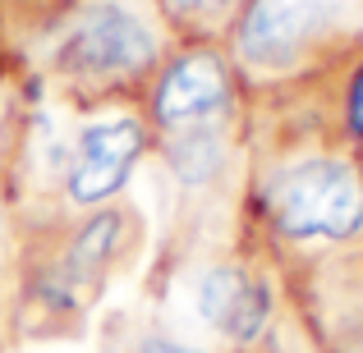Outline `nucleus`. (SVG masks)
<instances>
[{"label":"nucleus","mask_w":363,"mask_h":353,"mask_svg":"<svg viewBox=\"0 0 363 353\" xmlns=\"http://www.w3.org/2000/svg\"><path fill=\"white\" fill-rule=\"evenodd\" d=\"M23 142V110H18V83L9 79V69H0V179L9 175Z\"/></svg>","instance_id":"9d476101"},{"label":"nucleus","mask_w":363,"mask_h":353,"mask_svg":"<svg viewBox=\"0 0 363 353\" xmlns=\"http://www.w3.org/2000/svg\"><path fill=\"white\" fill-rule=\"evenodd\" d=\"M253 202L272 238L290 248H340L363 238V166L350 151L308 147L257 170Z\"/></svg>","instance_id":"f03ea898"},{"label":"nucleus","mask_w":363,"mask_h":353,"mask_svg":"<svg viewBox=\"0 0 363 353\" xmlns=\"http://www.w3.org/2000/svg\"><path fill=\"white\" fill-rule=\"evenodd\" d=\"M194 312L235 349H253L272 330L276 294L262 271L244 262H207L194 275Z\"/></svg>","instance_id":"0eeeda50"},{"label":"nucleus","mask_w":363,"mask_h":353,"mask_svg":"<svg viewBox=\"0 0 363 353\" xmlns=\"http://www.w3.org/2000/svg\"><path fill=\"white\" fill-rule=\"evenodd\" d=\"M33 37L37 79L74 106L138 101L175 46L157 0H65Z\"/></svg>","instance_id":"f257e3e1"},{"label":"nucleus","mask_w":363,"mask_h":353,"mask_svg":"<svg viewBox=\"0 0 363 353\" xmlns=\"http://www.w3.org/2000/svg\"><path fill=\"white\" fill-rule=\"evenodd\" d=\"M336 124H340V138H345L350 147H363V55H359V60H350L345 79H340Z\"/></svg>","instance_id":"9b49d317"},{"label":"nucleus","mask_w":363,"mask_h":353,"mask_svg":"<svg viewBox=\"0 0 363 353\" xmlns=\"http://www.w3.org/2000/svg\"><path fill=\"white\" fill-rule=\"evenodd\" d=\"M138 110L152 138L203 129V124H240L244 79L225 42H175L152 83L143 88Z\"/></svg>","instance_id":"39448f33"},{"label":"nucleus","mask_w":363,"mask_h":353,"mask_svg":"<svg viewBox=\"0 0 363 353\" xmlns=\"http://www.w3.org/2000/svg\"><path fill=\"white\" fill-rule=\"evenodd\" d=\"M175 42H225L244 0H157Z\"/></svg>","instance_id":"1a4fd4ad"},{"label":"nucleus","mask_w":363,"mask_h":353,"mask_svg":"<svg viewBox=\"0 0 363 353\" xmlns=\"http://www.w3.org/2000/svg\"><path fill=\"white\" fill-rule=\"evenodd\" d=\"M152 151V129L138 101L83 106V120L55 147V197L69 216H88L97 207L120 202L129 179Z\"/></svg>","instance_id":"20e7f679"},{"label":"nucleus","mask_w":363,"mask_h":353,"mask_svg":"<svg viewBox=\"0 0 363 353\" xmlns=\"http://www.w3.org/2000/svg\"><path fill=\"white\" fill-rule=\"evenodd\" d=\"M133 353H207V349H194L184 340H170V335H147Z\"/></svg>","instance_id":"f8f14e48"},{"label":"nucleus","mask_w":363,"mask_h":353,"mask_svg":"<svg viewBox=\"0 0 363 353\" xmlns=\"http://www.w3.org/2000/svg\"><path fill=\"white\" fill-rule=\"evenodd\" d=\"M359 9V0H244L225 51L244 88L299 79L354 42Z\"/></svg>","instance_id":"7ed1b4c3"},{"label":"nucleus","mask_w":363,"mask_h":353,"mask_svg":"<svg viewBox=\"0 0 363 353\" xmlns=\"http://www.w3.org/2000/svg\"><path fill=\"white\" fill-rule=\"evenodd\" d=\"M152 151L161 156L179 193H207L230 175L235 151H240V124H203V129L166 133V138H152Z\"/></svg>","instance_id":"6e6552de"},{"label":"nucleus","mask_w":363,"mask_h":353,"mask_svg":"<svg viewBox=\"0 0 363 353\" xmlns=\"http://www.w3.org/2000/svg\"><path fill=\"white\" fill-rule=\"evenodd\" d=\"M138 238V216L124 202L97 207L88 216H74L51 262L37 271V303L51 312H79L92 294L106 284V275L120 266V257Z\"/></svg>","instance_id":"423d86ee"}]
</instances>
